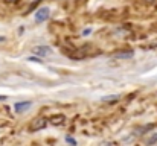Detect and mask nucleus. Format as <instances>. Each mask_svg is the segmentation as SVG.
I'll list each match as a JSON object with an SVG mask.
<instances>
[{
	"label": "nucleus",
	"instance_id": "8",
	"mask_svg": "<svg viewBox=\"0 0 157 146\" xmlns=\"http://www.w3.org/2000/svg\"><path fill=\"white\" fill-rule=\"evenodd\" d=\"M154 143H157V132H156V134H153V136L147 140V145H154Z\"/></svg>",
	"mask_w": 157,
	"mask_h": 146
},
{
	"label": "nucleus",
	"instance_id": "12",
	"mask_svg": "<svg viewBox=\"0 0 157 146\" xmlns=\"http://www.w3.org/2000/svg\"><path fill=\"white\" fill-rule=\"evenodd\" d=\"M147 2H148V3H151V2H154V0H147Z\"/></svg>",
	"mask_w": 157,
	"mask_h": 146
},
{
	"label": "nucleus",
	"instance_id": "1",
	"mask_svg": "<svg viewBox=\"0 0 157 146\" xmlns=\"http://www.w3.org/2000/svg\"><path fill=\"white\" fill-rule=\"evenodd\" d=\"M49 18V9L47 8H40L35 12V21L37 23H43Z\"/></svg>",
	"mask_w": 157,
	"mask_h": 146
},
{
	"label": "nucleus",
	"instance_id": "4",
	"mask_svg": "<svg viewBox=\"0 0 157 146\" xmlns=\"http://www.w3.org/2000/svg\"><path fill=\"white\" fill-rule=\"evenodd\" d=\"M46 125H47V122H46V119H37V120H35V122L32 123L31 129H32V131H40V129L46 128Z\"/></svg>",
	"mask_w": 157,
	"mask_h": 146
},
{
	"label": "nucleus",
	"instance_id": "13",
	"mask_svg": "<svg viewBox=\"0 0 157 146\" xmlns=\"http://www.w3.org/2000/svg\"><path fill=\"white\" fill-rule=\"evenodd\" d=\"M8 2H15V0H8Z\"/></svg>",
	"mask_w": 157,
	"mask_h": 146
},
{
	"label": "nucleus",
	"instance_id": "9",
	"mask_svg": "<svg viewBox=\"0 0 157 146\" xmlns=\"http://www.w3.org/2000/svg\"><path fill=\"white\" fill-rule=\"evenodd\" d=\"M66 142H67V143H72V145H76V142H75L73 139H70V137H66Z\"/></svg>",
	"mask_w": 157,
	"mask_h": 146
},
{
	"label": "nucleus",
	"instance_id": "6",
	"mask_svg": "<svg viewBox=\"0 0 157 146\" xmlns=\"http://www.w3.org/2000/svg\"><path fill=\"white\" fill-rule=\"evenodd\" d=\"M64 120H66V119H64V116H61V114L60 116H54V117L50 119V122L54 123V125H63Z\"/></svg>",
	"mask_w": 157,
	"mask_h": 146
},
{
	"label": "nucleus",
	"instance_id": "3",
	"mask_svg": "<svg viewBox=\"0 0 157 146\" xmlns=\"http://www.w3.org/2000/svg\"><path fill=\"white\" fill-rule=\"evenodd\" d=\"M32 107V102H17L15 105H14V110H15V113H26L29 108Z\"/></svg>",
	"mask_w": 157,
	"mask_h": 146
},
{
	"label": "nucleus",
	"instance_id": "7",
	"mask_svg": "<svg viewBox=\"0 0 157 146\" xmlns=\"http://www.w3.org/2000/svg\"><path fill=\"white\" fill-rule=\"evenodd\" d=\"M119 99V95H110V96H105V98H102L104 102H114Z\"/></svg>",
	"mask_w": 157,
	"mask_h": 146
},
{
	"label": "nucleus",
	"instance_id": "5",
	"mask_svg": "<svg viewBox=\"0 0 157 146\" xmlns=\"http://www.w3.org/2000/svg\"><path fill=\"white\" fill-rule=\"evenodd\" d=\"M134 54H133V50H128V52H119V54H116L114 58L117 59H127V58H131Z\"/></svg>",
	"mask_w": 157,
	"mask_h": 146
},
{
	"label": "nucleus",
	"instance_id": "2",
	"mask_svg": "<svg viewBox=\"0 0 157 146\" xmlns=\"http://www.w3.org/2000/svg\"><path fill=\"white\" fill-rule=\"evenodd\" d=\"M32 52L38 56H49L52 54V49L49 46H37V47L32 49Z\"/></svg>",
	"mask_w": 157,
	"mask_h": 146
},
{
	"label": "nucleus",
	"instance_id": "10",
	"mask_svg": "<svg viewBox=\"0 0 157 146\" xmlns=\"http://www.w3.org/2000/svg\"><path fill=\"white\" fill-rule=\"evenodd\" d=\"M6 41V37H2V35H0V43H5Z\"/></svg>",
	"mask_w": 157,
	"mask_h": 146
},
{
	"label": "nucleus",
	"instance_id": "11",
	"mask_svg": "<svg viewBox=\"0 0 157 146\" xmlns=\"http://www.w3.org/2000/svg\"><path fill=\"white\" fill-rule=\"evenodd\" d=\"M6 99V96H0V101H5Z\"/></svg>",
	"mask_w": 157,
	"mask_h": 146
}]
</instances>
